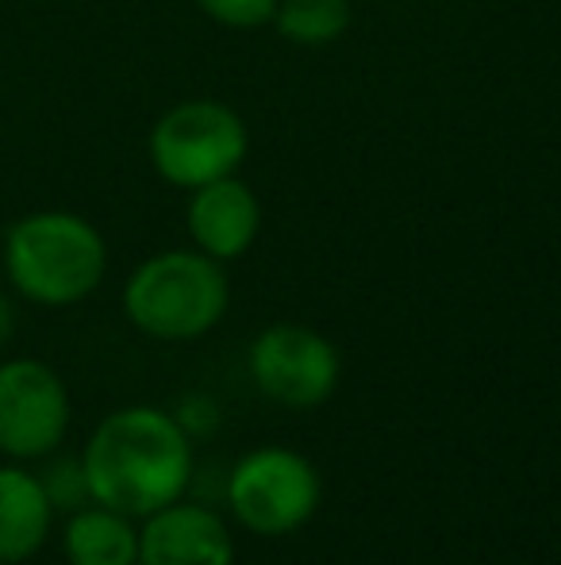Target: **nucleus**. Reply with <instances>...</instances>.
<instances>
[{
	"instance_id": "obj_1",
	"label": "nucleus",
	"mask_w": 561,
	"mask_h": 565,
	"mask_svg": "<svg viewBox=\"0 0 561 565\" xmlns=\"http://www.w3.org/2000/svg\"><path fill=\"white\" fill-rule=\"evenodd\" d=\"M93 504H105L131 520L173 504L193 484V439L154 404H131L105 416L82 447Z\"/></svg>"
},
{
	"instance_id": "obj_2",
	"label": "nucleus",
	"mask_w": 561,
	"mask_h": 565,
	"mask_svg": "<svg viewBox=\"0 0 561 565\" xmlns=\"http://www.w3.org/2000/svg\"><path fill=\"white\" fill-rule=\"evenodd\" d=\"M4 277L15 297L39 308L89 300L108 274V243L77 212L43 209L4 231Z\"/></svg>"
},
{
	"instance_id": "obj_3",
	"label": "nucleus",
	"mask_w": 561,
	"mask_h": 565,
	"mask_svg": "<svg viewBox=\"0 0 561 565\" xmlns=\"http://www.w3.org/2000/svg\"><path fill=\"white\" fill-rule=\"evenodd\" d=\"M231 305V285L216 258L201 250H162L139 262L123 285L131 328L162 342L208 335Z\"/></svg>"
},
{
	"instance_id": "obj_4",
	"label": "nucleus",
	"mask_w": 561,
	"mask_h": 565,
	"mask_svg": "<svg viewBox=\"0 0 561 565\" xmlns=\"http://www.w3.org/2000/svg\"><path fill=\"white\" fill-rule=\"evenodd\" d=\"M231 515L262 539H281L312 523L323 504V477L300 450L258 447L242 454L224 484Z\"/></svg>"
},
{
	"instance_id": "obj_5",
	"label": "nucleus",
	"mask_w": 561,
	"mask_h": 565,
	"mask_svg": "<svg viewBox=\"0 0 561 565\" xmlns=\"http://www.w3.org/2000/svg\"><path fill=\"white\" fill-rule=\"evenodd\" d=\"M150 166L177 189L231 178L247 158V124L219 100H185L150 127Z\"/></svg>"
},
{
	"instance_id": "obj_6",
	"label": "nucleus",
	"mask_w": 561,
	"mask_h": 565,
	"mask_svg": "<svg viewBox=\"0 0 561 565\" xmlns=\"http://www.w3.org/2000/svg\"><path fill=\"white\" fill-rule=\"evenodd\" d=\"M74 419L69 388L43 358H4L0 362V458L35 461L62 450Z\"/></svg>"
},
{
	"instance_id": "obj_7",
	"label": "nucleus",
	"mask_w": 561,
	"mask_h": 565,
	"mask_svg": "<svg viewBox=\"0 0 561 565\" xmlns=\"http://www.w3.org/2000/svg\"><path fill=\"white\" fill-rule=\"evenodd\" d=\"M250 377L281 408H320L335 396L343 358L335 342L304 323H273L250 342Z\"/></svg>"
},
{
	"instance_id": "obj_8",
	"label": "nucleus",
	"mask_w": 561,
	"mask_h": 565,
	"mask_svg": "<svg viewBox=\"0 0 561 565\" xmlns=\"http://www.w3.org/2000/svg\"><path fill=\"white\" fill-rule=\"evenodd\" d=\"M139 565H235V539L224 515L181 497L139 520Z\"/></svg>"
},
{
	"instance_id": "obj_9",
	"label": "nucleus",
	"mask_w": 561,
	"mask_h": 565,
	"mask_svg": "<svg viewBox=\"0 0 561 565\" xmlns=\"http://www.w3.org/2000/svg\"><path fill=\"white\" fill-rule=\"evenodd\" d=\"M258 231H262V204H258L255 189L242 185L235 173L193 189L188 235L201 254L216 262H235L255 246Z\"/></svg>"
},
{
	"instance_id": "obj_10",
	"label": "nucleus",
	"mask_w": 561,
	"mask_h": 565,
	"mask_svg": "<svg viewBox=\"0 0 561 565\" xmlns=\"http://www.w3.org/2000/svg\"><path fill=\"white\" fill-rule=\"evenodd\" d=\"M58 512L43 492V481L23 461H0V565L31 562L46 543Z\"/></svg>"
},
{
	"instance_id": "obj_11",
	"label": "nucleus",
	"mask_w": 561,
	"mask_h": 565,
	"mask_svg": "<svg viewBox=\"0 0 561 565\" xmlns=\"http://www.w3.org/2000/svg\"><path fill=\"white\" fill-rule=\"evenodd\" d=\"M69 565H139V520L105 504H85L62 523Z\"/></svg>"
},
{
	"instance_id": "obj_12",
	"label": "nucleus",
	"mask_w": 561,
	"mask_h": 565,
	"mask_svg": "<svg viewBox=\"0 0 561 565\" xmlns=\"http://www.w3.org/2000/svg\"><path fill=\"white\" fill-rule=\"evenodd\" d=\"M273 23L289 43L327 46L350 28V0H281Z\"/></svg>"
},
{
	"instance_id": "obj_13",
	"label": "nucleus",
	"mask_w": 561,
	"mask_h": 565,
	"mask_svg": "<svg viewBox=\"0 0 561 565\" xmlns=\"http://www.w3.org/2000/svg\"><path fill=\"white\" fill-rule=\"evenodd\" d=\"M43 492L51 500V508L58 515H69L77 508L93 504V489H89V473H85L82 454H62L54 450L51 458H43V469H35Z\"/></svg>"
},
{
	"instance_id": "obj_14",
	"label": "nucleus",
	"mask_w": 561,
	"mask_h": 565,
	"mask_svg": "<svg viewBox=\"0 0 561 565\" xmlns=\"http://www.w3.org/2000/svg\"><path fill=\"white\" fill-rule=\"evenodd\" d=\"M224 28H262L273 20L281 0H196Z\"/></svg>"
},
{
	"instance_id": "obj_15",
	"label": "nucleus",
	"mask_w": 561,
	"mask_h": 565,
	"mask_svg": "<svg viewBox=\"0 0 561 565\" xmlns=\"http://www.w3.org/2000/svg\"><path fill=\"white\" fill-rule=\"evenodd\" d=\"M173 419H177L188 439H193V435H208L212 427H216V408H212L208 396H185V401L177 404V412H173Z\"/></svg>"
},
{
	"instance_id": "obj_16",
	"label": "nucleus",
	"mask_w": 561,
	"mask_h": 565,
	"mask_svg": "<svg viewBox=\"0 0 561 565\" xmlns=\"http://www.w3.org/2000/svg\"><path fill=\"white\" fill-rule=\"evenodd\" d=\"M12 335H15V305H12V297L0 289V350L12 342Z\"/></svg>"
}]
</instances>
